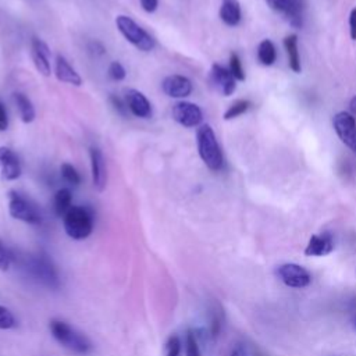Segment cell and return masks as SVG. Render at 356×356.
<instances>
[{"mask_svg":"<svg viewBox=\"0 0 356 356\" xmlns=\"http://www.w3.org/2000/svg\"><path fill=\"white\" fill-rule=\"evenodd\" d=\"M251 106H252V103L250 100H245V99L234 102L227 109V111L224 113V120H232V118H236V117L243 115L244 113H247L250 110Z\"/></svg>","mask_w":356,"mask_h":356,"instance_id":"25","label":"cell"},{"mask_svg":"<svg viewBox=\"0 0 356 356\" xmlns=\"http://www.w3.org/2000/svg\"><path fill=\"white\" fill-rule=\"evenodd\" d=\"M140 3L147 13H155L159 8V0H140Z\"/></svg>","mask_w":356,"mask_h":356,"instance_id":"35","label":"cell"},{"mask_svg":"<svg viewBox=\"0 0 356 356\" xmlns=\"http://www.w3.org/2000/svg\"><path fill=\"white\" fill-rule=\"evenodd\" d=\"M349 32H350V38L356 41V8L352 9L349 16Z\"/></svg>","mask_w":356,"mask_h":356,"instance_id":"36","label":"cell"},{"mask_svg":"<svg viewBox=\"0 0 356 356\" xmlns=\"http://www.w3.org/2000/svg\"><path fill=\"white\" fill-rule=\"evenodd\" d=\"M229 356H248V353H247L245 346L238 344V345H235V348L231 350Z\"/></svg>","mask_w":356,"mask_h":356,"instance_id":"38","label":"cell"},{"mask_svg":"<svg viewBox=\"0 0 356 356\" xmlns=\"http://www.w3.org/2000/svg\"><path fill=\"white\" fill-rule=\"evenodd\" d=\"M49 328L53 338L64 348L79 355H86L92 350V344L88 337L75 327L70 326L67 321L53 319L49 323Z\"/></svg>","mask_w":356,"mask_h":356,"instance_id":"1","label":"cell"},{"mask_svg":"<svg viewBox=\"0 0 356 356\" xmlns=\"http://www.w3.org/2000/svg\"><path fill=\"white\" fill-rule=\"evenodd\" d=\"M276 274L287 287L291 288H305L312 281L310 273L303 266L295 263H285L279 266Z\"/></svg>","mask_w":356,"mask_h":356,"instance_id":"8","label":"cell"},{"mask_svg":"<svg viewBox=\"0 0 356 356\" xmlns=\"http://www.w3.org/2000/svg\"><path fill=\"white\" fill-rule=\"evenodd\" d=\"M284 46L288 55V64L294 73H301V57L298 52V37L297 35H288L284 39Z\"/></svg>","mask_w":356,"mask_h":356,"instance_id":"21","label":"cell"},{"mask_svg":"<svg viewBox=\"0 0 356 356\" xmlns=\"http://www.w3.org/2000/svg\"><path fill=\"white\" fill-rule=\"evenodd\" d=\"M349 109H350V113L356 115V95L350 99V102H349Z\"/></svg>","mask_w":356,"mask_h":356,"instance_id":"39","label":"cell"},{"mask_svg":"<svg viewBox=\"0 0 356 356\" xmlns=\"http://www.w3.org/2000/svg\"><path fill=\"white\" fill-rule=\"evenodd\" d=\"M93 212L86 206H71L63 217L66 234L75 241L86 240L93 231Z\"/></svg>","mask_w":356,"mask_h":356,"instance_id":"2","label":"cell"},{"mask_svg":"<svg viewBox=\"0 0 356 356\" xmlns=\"http://www.w3.org/2000/svg\"><path fill=\"white\" fill-rule=\"evenodd\" d=\"M210 81L213 86L223 93L224 96H229L235 92L236 89V79L231 74V71L221 64L214 63L210 70Z\"/></svg>","mask_w":356,"mask_h":356,"instance_id":"13","label":"cell"},{"mask_svg":"<svg viewBox=\"0 0 356 356\" xmlns=\"http://www.w3.org/2000/svg\"><path fill=\"white\" fill-rule=\"evenodd\" d=\"M255 356H265V355L261 353V352H255Z\"/></svg>","mask_w":356,"mask_h":356,"instance_id":"40","label":"cell"},{"mask_svg":"<svg viewBox=\"0 0 356 356\" xmlns=\"http://www.w3.org/2000/svg\"><path fill=\"white\" fill-rule=\"evenodd\" d=\"M0 170L6 181H16L23 174L19 156L8 147H0Z\"/></svg>","mask_w":356,"mask_h":356,"instance_id":"12","label":"cell"},{"mask_svg":"<svg viewBox=\"0 0 356 356\" xmlns=\"http://www.w3.org/2000/svg\"><path fill=\"white\" fill-rule=\"evenodd\" d=\"M60 173H62V178L73 187H78L81 184V176L77 171V169L70 165V163H63L60 167Z\"/></svg>","mask_w":356,"mask_h":356,"instance_id":"26","label":"cell"},{"mask_svg":"<svg viewBox=\"0 0 356 356\" xmlns=\"http://www.w3.org/2000/svg\"><path fill=\"white\" fill-rule=\"evenodd\" d=\"M126 103H127V107L131 111V114H134L135 117L151 118L153 114L149 99L138 89L131 88L126 92Z\"/></svg>","mask_w":356,"mask_h":356,"instance_id":"14","label":"cell"},{"mask_svg":"<svg viewBox=\"0 0 356 356\" xmlns=\"http://www.w3.org/2000/svg\"><path fill=\"white\" fill-rule=\"evenodd\" d=\"M89 50L96 56H102V55L106 53V48L97 41H93V42L89 44Z\"/></svg>","mask_w":356,"mask_h":356,"instance_id":"37","label":"cell"},{"mask_svg":"<svg viewBox=\"0 0 356 356\" xmlns=\"http://www.w3.org/2000/svg\"><path fill=\"white\" fill-rule=\"evenodd\" d=\"M196 144L202 162L213 171L221 170L224 165L223 152L217 142L216 134L209 124L199 126L196 131Z\"/></svg>","mask_w":356,"mask_h":356,"instance_id":"3","label":"cell"},{"mask_svg":"<svg viewBox=\"0 0 356 356\" xmlns=\"http://www.w3.org/2000/svg\"><path fill=\"white\" fill-rule=\"evenodd\" d=\"M353 324H355V327H356V319H355V320H353Z\"/></svg>","mask_w":356,"mask_h":356,"instance_id":"41","label":"cell"},{"mask_svg":"<svg viewBox=\"0 0 356 356\" xmlns=\"http://www.w3.org/2000/svg\"><path fill=\"white\" fill-rule=\"evenodd\" d=\"M224 324V312L220 308V305H216L212 309V316H210V337L216 339L223 328Z\"/></svg>","mask_w":356,"mask_h":356,"instance_id":"24","label":"cell"},{"mask_svg":"<svg viewBox=\"0 0 356 356\" xmlns=\"http://www.w3.org/2000/svg\"><path fill=\"white\" fill-rule=\"evenodd\" d=\"M241 5L238 0H221L220 19L228 27H236L241 23Z\"/></svg>","mask_w":356,"mask_h":356,"instance_id":"19","label":"cell"},{"mask_svg":"<svg viewBox=\"0 0 356 356\" xmlns=\"http://www.w3.org/2000/svg\"><path fill=\"white\" fill-rule=\"evenodd\" d=\"M73 203V194L68 188H62L56 192L53 199V207L55 213L59 217H64V214L71 209Z\"/></svg>","mask_w":356,"mask_h":356,"instance_id":"22","label":"cell"},{"mask_svg":"<svg viewBox=\"0 0 356 356\" xmlns=\"http://www.w3.org/2000/svg\"><path fill=\"white\" fill-rule=\"evenodd\" d=\"M9 213L13 218L27 224H41L42 214L34 202L17 191L9 192Z\"/></svg>","mask_w":356,"mask_h":356,"instance_id":"5","label":"cell"},{"mask_svg":"<svg viewBox=\"0 0 356 356\" xmlns=\"http://www.w3.org/2000/svg\"><path fill=\"white\" fill-rule=\"evenodd\" d=\"M109 100H110L113 109H114L118 114L123 115V117L127 115L129 107H127V103H126L122 97H118V96H115V95H110V96H109Z\"/></svg>","mask_w":356,"mask_h":356,"instance_id":"33","label":"cell"},{"mask_svg":"<svg viewBox=\"0 0 356 356\" xmlns=\"http://www.w3.org/2000/svg\"><path fill=\"white\" fill-rule=\"evenodd\" d=\"M28 269L35 279H38L41 283L46 284L48 287L59 285L57 270L52 263V261L48 258V255H37L35 258H32L28 265Z\"/></svg>","mask_w":356,"mask_h":356,"instance_id":"9","label":"cell"},{"mask_svg":"<svg viewBox=\"0 0 356 356\" xmlns=\"http://www.w3.org/2000/svg\"><path fill=\"white\" fill-rule=\"evenodd\" d=\"M31 56L35 64V68L42 74L44 77H49L52 74V66H50V49L49 46L38 38H34L31 42Z\"/></svg>","mask_w":356,"mask_h":356,"instance_id":"15","label":"cell"},{"mask_svg":"<svg viewBox=\"0 0 356 356\" xmlns=\"http://www.w3.org/2000/svg\"><path fill=\"white\" fill-rule=\"evenodd\" d=\"M162 89L169 97L184 99V97H188L192 93L194 85H192L189 78H187L184 75L174 74V75H169L163 79Z\"/></svg>","mask_w":356,"mask_h":356,"instance_id":"11","label":"cell"},{"mask_svg":"<svg viewBox=\"0 0 356 356\" xmlns=\"http://www.w3.org/2000/svg\"><path fill=\"white\" fill-rule=\"evenodd\" d=\"M55 74H56V78L60 81V82H64V84H70V85H74V86H81L82 85V78L81 75L77 73V70L68 63V60L62 56V55H57L56 56V66H55Z\"/></svg>","mask_w":356,"mask_h":356,"instance_id":"18","label":"cell"},{"mask_svg":"<svg viewBox=\"0 0 356 356\" xmlns=\"http://www.w3.org/2000/svg\"><path fill=\"white\" fill-rule=\"evenodd\" d=\"M228 70L231 71V74L234 75L235 79H238V81H244L245 79V71H244L241 59L236 53H231V56H229V68Z\"/></svg>","mask_w":356,"mask_h":356,"instance_id":"28","label":"cell"},{"mask_svg":"<svg viewBox=\"0 0 356 356\" xmlns=\"http://www.w3.org/2000/svg\"><path fill=\"white\" fill-rule=\"evenodd\" d=\"M334 130L339 140L350 148L353 152H356V120L355 117L349 113L341 111L334 115L332 120Z\"/></svg>","mask_w":356,"mask_h":356,"instance_id":"10","label":"cell"},{"mask_svg":"<svg viewBox=\"0 0 356 356\" xmlns=\"http://www.w3.org/2000/svg\"><path fill=\"white\" fill-rule=\"evenodd\" d=\"M182 342L177 334H171L165 345V356H181Z\"/></svg>","mask_w":356,"mask_h":356,"instance_id":"27","label":"cell"},{"mask_svg":"<svg viewBox=\"0 0 356 356\" xmlns=\"http://www.w3.org/2000/svg\"><path fill=\"white\" fill-rule=\"evenodd\" d=\"M107 73H109V77L114 81H124L127 77V71L120 62H111Z\"/></svg>","mask_w":356,"mask_h":356,"instance_id":"31","label":"cell"},{"mask_svg":"<svg viewBox=\"0 0 356 356\" xmlns=\"http://www.w3.org/2000/svg\"><path fill=\"white\" fill-rule=\"evenodd\" d=\"M115 26L120 34L138 50L141 52H151L156 46V41L151 34H148L141 26H138L131 17L129 16H117Z\"/></svg>","mask_w":356,"mask_h":356,"instance_id":"4","label":"cell"},{"mask_svg":"<svg viewBox=\"0 0 356 356\" xmlns=\"http://www.w3.org/2000/svg\"><path fill=\"white\" fill-rule=\"evenodd\" d=\"M15 102H16V106L19 109V113H20V117L23 123L26 124H30L35 120L37 117V113H35V107L32 104V102L24 95V93H15Z\"/></svg>","mask_w":356,"mask_h":356,"instance_id":"20","label":"cell"},{"mask_svg":"<svg viewBox=\"0 0 356 356\" xmlns=\"http://www.w3.org/2000/svg\"><path fill=\"white\" fill-rule=\"evenodd\" d=\"M334 251L332 235L328 232L312 235L305 250L306 256H326Z\"/></svg>","mask_w":356,"mask_h":356,"instance_id":"17","label":"cell"},{"mask_svg":"<svg viewBox=\"0 0 356 356\" xmlns=\"http://www.w3.org/2000/svg\"><path fill=\"white\" fill-rule=\"evenodd\" d=\"M9 129V115L6 106L0 102V131H6Z\"/></svg>","mask_w":356,"mask_h":356,"instance_id":"34","label":"cell"},{"mask_svg":"<svg viewBox=\"0 0 356 356\" xmlns=\"http://www.w3.org/2000/svg\"><path fill=\"white\" fill-rule=\"evenodd\" d=\"M171 117L176 123L185 129H194L202 126L203 113L200 107L191 102H177L171 109Z\"/></svg>","mask_w":356,"mask_h":356,"instance_id":"6","label":"cell"},{"mask_svg":"<svg viewBox=\"0 0 356 356\" xmlns=\"http://www.w3.org/2000/svg\"><path fill=\"white\" fill-rule=\"evenodd\" d=\"M258 59L263 66H272L276 59H277V52H276V46L272 41L265 39L259 44L258 48Z\"/></svg>","mask_w":356,"mask_h":356,"instance_id":"23","label":"cell"},{"mask_svg":"<svg viewBox=\"0 0 356 356\" xmlns=\"http://www.w3.org/2000/svg\"><path fill=\"white\" fill-rule=\"evenodd\" d=\"M185 356H202L196 334L188 331L185 335Z\"/></svg>","mask_w":356,"mask_h":356,"instance_id":"29","label":"cell"},{"mask_svg":"<svg viewBox=\"0 0 356 356\" xmlns=\"http://www.w3.org/2000/svg\"><path fill=\"white\" fill-rule=\"evenodd\" d=\"M89 158H91V173H92V182L96 191L103 192L107 182V173H106V162L103 153L99 148H89Z\"/></svg>","mask_w":356,"mask_h":356,"instance_id":"16","label":"cell"},{"mask_svg":"<svg viewBox=\"0 0 356 356\" xmlns=\"http://www.w3.org/2000/svg\"><path fill=\"white\" fill-rule=\"evenodd\" d=\"M12 262H13L12 254L9 252V250L2 243H0V270H2V272L9 270L10 266H12Z\"/></svg>","mask_w":356,"mask_h":356,"instance_id":"32","label":"cell"},{"mask_svg":"<svg viewBox=\"0 0 356 356\" xmlns=\"http://www.w3.org/2000/svg\"><path fill=\"white\" fill-rule=\"evenodd\" d=\"M17 326L15 315L3 305H0V330H10Z\"/></svg>","mask_w":356,"mask_h":356,"instance_id":"30","label":"cell"},{"mask_svg":"<svg viewBox=\"0 0 356 356\" xmlns=\"http://www.w3.org/2000/svg\"><path fill=\"white\" fill-rule=\"evenodd\" d=\"M268 6L281 13L287 21L295 27L301 28L303 24V2L302 0H265Z\"/></svg>","mask_w":356,"mask_h":356,"instance_id":"7","label":"cell"}]
</instances>
